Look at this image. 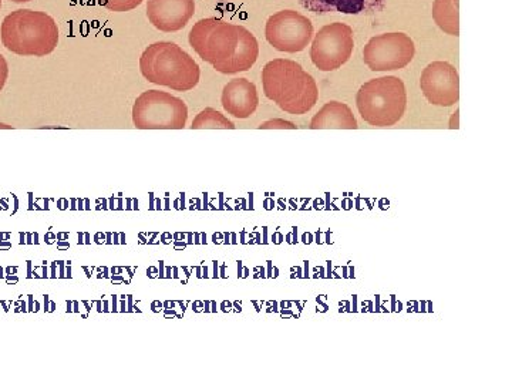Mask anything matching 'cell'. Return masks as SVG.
<instances>
[{"mask_svg":"<svg viewBox=\"0 0 512 384\" xmlns=\"http://www.w3.org/2000/svg\"><path fill=\"white\" fill-rule=\"evenodd\" d=\"M436 25L446 35L460 36V5L458 0H434L431 10Z\"/></svg>","mask_w":512,"mask_h":384,"instance_id":"15","label":"cell"},{"mask_svg":"<svg viewBox=\"0 0 512 384\" xmlns=\"http://www.w3.org/2000/svg\"><path fill=\"white\" fill-rule=\"evenodd\" d=\"M0 9H2V0H0Z\"/></svg>","mask_w":512,"mask_h":384,"instance_id":"23","label":"cell"},{"mask_svg":"<svg viewBox=\"0 0 512 384\" xmlns=\"http://www.w3.org/2000/svg\"><path fill=\"white\" fill-rule=\"evenodd\" d=\"M221 104L235 119H248L258 109V90L254 83L244 77L232 79L222 90Z\"/></svg>","mask_w":512,"mask_h":384,"instance_id":"12","label":"cell"},{"mask_svg":"<svg viewBox=\"0 0 512 384\" xmlns=\"http://www.w3.org/2000/svg\"><path fill=\"white\" fill-rule=\"evenodd\" d=\"M59 26L52 16L33 9H18L3 19L0 40L10 53L45 57L59 45Z\"/></svg>","mask_w":512,"mask_h":384,"instance_id":"2","label":"cell"},{"mask_svg":"<svg viewBox=\"0 0 512 384\" xmlns=\"http://www.w3.org/2000/svg\"><path fill=\"white\" fill-rule=\"evenodd\" d=\"M187 120V104L173 94L147 90L134 101L133 123L138 130H183Z\"/></svg>","mask_w":512,"mask_h":384,"instance_id":"5","label":"cell"},{"mask_svg":"<svg viewBox=\"0 0 512 384\" xmlns=\"http://www.w3.org/2000/svg\"><path fill=\"white\" fill-rule=\"evenodd\" d=\"M259 57V43L254 33L244 26H239V40L235 47L234 55L231 59L221 66H218L217 72L222 74H238L248 72L254 67Z\"/></svg>","mask_w":512,"mask_h":384,"instance_id":"13","label":"cell"},{"mask_svg":"<svg viewBox=\"0 0 512 384\" xmlns=\"http://www.w3.org/2000/svg\"><path fill=\"white\" fill-rule=\"evenodd\" d=\"M195 13V0H147V19L164 33L180 32Z\"/></svg>","mask_w":512,"mask_h":384,"instance_id":"11","label":"cell"},{"mask_svg":"<svg viewBox=\"0 0 512 384\" xmlns=\"http://www.w3.org/2000/svg\"><path fill=\"white\" fill-rule=\"evenodd\" d=\"M311 130H357V120L348 104L329 101L313 116Z\"/></svg>","mask_w":512,"mask_h":384,"instance_id":"14","label":"cell"},{"mask_svg":"<svg viewBox=\"0 0 512 384\" xmlns=\"http://www.w3.org/2000/svg\"><path fill=\"white\" fill-rule=\"evenodd\" d=\"M313 35L315 29L311 19L292 9L275 13L265 26V37L269 45L282 53L303 52L311 45Z\"/></svg>","mask_w":512,"mask_h":384,"instance_id":"9","label":"cell"},{"mask_svg":"<svg viewBox=\"0 0 512 384\" xmlns=\"http://www.w3.org/2000/svg\"><path fill=\"white\" fill-rule=\"evenodd\" d=\"M353 49V29L346 23H330L313 37L311 60L320 72H335L349 62Z\"/></svg>","mask_w":512,"mask_h":384,"instance_id":"7","label":"cell"},{"mask_svg":"<svg viewBox=\"0 0 512 384\" xmlns=\"http://www.w3.org/2000/svg\"><path fill=\"white\" fill-rule=\"evenodd\" d=\"M262 87L269 100L292 116H302L316 106L318 84L301 64L289 59H275L262 69Z\"/></svg>","mask_w":512,"mask_h":384,"instance_id":"1","label":"cell"},{"mask_svg":"<svg viewBox=\"0 0 512 384\" xmlns=\"http://www.w3.org/2000/svg\"><path fill=\"white\" fill-rule=\"evenodd\" d=\"M460 127L458 126V110L456 111V113H454V116L451 117V121H450V128L451 130H454V128H457Z\"/></svg>","mask_w":512,"mask_h":384,"instance_id":"21","label":"cell"},{"mask_svg":"<svg viewBox=\"0 0 512 384\" xmlns=\"http://www.w3.org/2000/svg\"><path fill=\"white\" fill-rule=\"evenodd\" d=\"M140 72L147 82L175 92H190L201 79L200 66L194 57L173 42L148 46L140 57Z\"/></svg>","mask_w":512,"mask_h":384,"instance_id":"3","label":"cell"},{"mask_svg":"<svg viewBox=\"0 0 512 384\" xmlns=\"http://www.w3.org/2000/svg\"><path fill=\"white\" fill-rule=\"evenodd\" d=\"M416 45L403 32L383 33L372 37L363 49V62L372 72H394L413 62Z\"/></svg>","mask_w":512,"mask_h":384,"instance_id":"8","label":"cell"},{"mask_svg":"<svg viewBox=\"0 0 512 384\" xmlns=\"http://www.w3.org/2000/svg\"><path fill=\"white\" fill-rule=\"evenodd\" d=\"M192 130H234L235 124L215 109L202 110L192 121Z\"/></svg>","mask_w":512,"mask_h":384,"instance_id":"17","label":"cell"},{"mask_svg":"<svg viewBox=\"0 0 512 384\" xmlns=\"http://www.w3.org/2000/svg\"><path fill=\"white\" fill-rule=\"evenodd\" d=\"M143 2L144 0H99L100 6L116 13L131 12Z\"/></svg>","mask_w":512,"mask_h":384,"instance_id":"18","label":"cell"},{"mask_svg":"<svg viewBox=\"0 0 512 384\" xmlns=\"http://www.w3.org/2000/svg\"><path fill=\"white\" fill-rule=\"evenodd\" d=\"M258 128L259 130H271V128H281V130H296L295 124L291 123V121L281 119L265 121V123H262Z\"/></svg>","mask_w":512,"mask_h":384,"instance_id":"19","label":"cell"},{"mask_svg":"<svg viewBox=\"0 0 512 384\" xmlns=\"http://www.w3.org/2000/svg\"><path fill=\"white\" fill-rule=\"evenodd\" d=\"M238 40L239 25L217 18L198 20L188 35V42L195 53L214 69L231 59Z\"/></svg>","mask_w":512,"mask_h":384,"instance_id":"6","label":"cell"},{"mask_svg":"<svg viewBox=\"0 0 512 384\" xmlns=\"http://www.w3.org/2000/svg\"><path fill=\"white\" fill-rule=\"evenodd\" d=\"M10 2H13V3H28V2H32V0H10Z\"/></svg>","mask_w":512,"mask_h":384,"instance_id":"22","label":"cell"},{"mask_svg":"<svg viewBox=\"0 0 512 384\" xmlns=\"http://www.w3.org/2000/svg\"><path fill=\"white\" fill-rule=\"evenodd\" d=\"M386 0H339L336 13L349 16H373L382 12Z\"/></svg>","mask_w":512,"mask_h":384,"instance_id":"16","label":"cell"},{"mask_svg":"<svg viewBox=\"0 0 512 384\" xmlns=\"http://www.w3.org/2000/svg\"><path fill=\"white\" fill-rule=\"evenodd\" d=\"M356 106L362 119L370 126L392 127L406 113V86L396 76L369 80L357 92Z\"/></svg>","mask_w":512,"mask_h":384,"instance_id":"4","label":"cell"},{"mask_svg":"<svg viewBox=\"0 0 512 384\" xmlns=\"http://www.w3.org/2000/svg\"><path fill=\"white\" fill-rule=\"evenodd\" d=\"M421 92L433 106L451 107L460 100V76L448 62H433L420 77Z\"/></svg>","mask_w":512,"mask_h":384,"instance_id":"10","label":"cell"},{"mask_svg":"<svg viewBox=\"0 0 512 384\" xmlns=\"http://www.w3.org/2000/svg\"><path fill=\"white\" fill-rule=\"evenodd\" d=\"M8 77H9L8 62H6L5 57L0 55V92H2L3 87H5L6 82H8Z\"/></svg>","mask_w":512,"mask_h":384,"instance_id":"20","label":"cell"}]
</instances>
